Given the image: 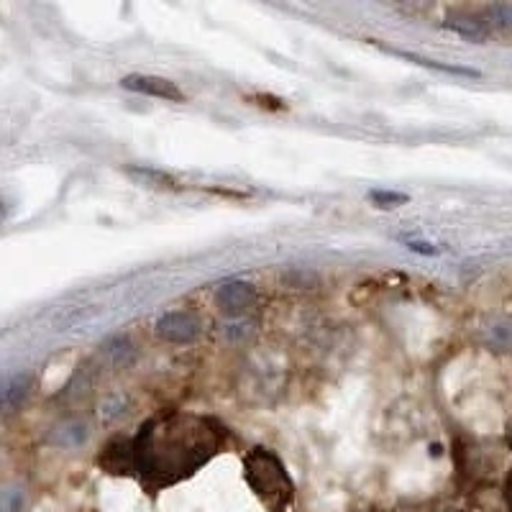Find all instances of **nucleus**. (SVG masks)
<instances>
[{
    "instance_id": "f3484780",
    "label": "nucleus",
    "mask_w": 512,
    "mask_h": 512,
    "mask_svg": "<svg viewBox=\"0 0 512 512\" xmlns=\"http://www.w3.org/2000/svg\"><path fill=\"white\" fill-rule=\"evenodd\" d=\"M507 443H510V448H512V425H510V433H507Z\"/></svg>"
},
{
    "instance_id": "20e7f679",
    "label": "nucleus",
    "mask_w": 512,
    "mask_h": 512,
    "mask_svg": "<svg viewBox=\"0 0 512 512\" xmlns=\"http://www.w3.org/2000/svg\"><path fill=\"white\" fill-rule=\"evenodd\" d=\"M98 464L108 474H134V438H113L103 446L98 456Z\"/></svg>"
},
{
    "instance_id": "9b49d317",
    "label": "nucleus",
    "mask_w": 512,
    "mask_h": 512,
    "mask_svg": "<svg viewBox=\"0 0 512 512\" xmlns=\"http://www.w3.org/2000/svg\"><path fill=\"white\" fill-rule=\"evenodd\" d=\"M126 405L128 400L121 392H118V395H108L103 400V405H100V420H103V423H113V420H118L126 413Z\"/></svg>"
},
{
    "instance_id": "7ed1b4c3",
    "label": "nucleus",
    "mask_w": 512,
    "mask_h": 512,
    "mask_svg": "<svg viewBox=\"0 0 512 512\" xmlns=\"http://www.w3.org/2000/svg\"><path fill=\"white\" fill-rule=\"evenodd\" d=\"M157 336L169 344H192L200 336V320L192 313L177 310V313H167L157 320Z\"/></svg>"
},
{
    "instance_id": "2eb2a0df",
    "label": "nucleus",
    "mask_w": 512,
    "mask_h": 512,
    "mask_svg": "<svg viewBox=\"0 0 512 512\" xmlns=\"http://www.w3.org/2000/svg\"><path fill=\"white\" fill-rule=\"evenodd\" d=\"M405 246L415 254H425V256H436L438 254V246L433 244H425V241H415V239H405Z\"/></svg>"
},
{
    "instance_id": "9d476101",
    "label": "nucleus",
    "mask_w": 512,
    "mask_h": 512,
    "mask_svg": "<svg viewBox=\"0 0 512 512\" xmlns=\"http://www.w3.org/2000/svg\"><path fill=\"white\" fill-rule=\"evenodd\" d=\"M484 18L489 21L492 31H510L512 29V3H492V6L484 8Z\"/></svg>"
},
{
    "instance_id": "f8f14e48",
    "label": "nucleus",
    "mask_w": 512,
    "mask_h": 512,
    "mask_svg": "<svg viewBox=\"0 0 512 512\" xmlns=\"http://www.w3.org/2000/svg\"><path fill=\"white\" fill-rule=\"evenodd\" d=\"M26 392H29V377H16L3 392V402H6L8 410H16L21 402H24Z\"/></svg>"
},
{
    "instance_id": "dca6fc26",
    "label": "nucleus",
    "mask_w": 512,
    "mask_h": 512,
    "mask_svg": "<svg viewBox=\"0 0 512 512\" xmlns=\"http://www.w3.org/2000/svg\"><path fill=\"white\" fill-rule=\"evenodd\" d=\"M505 502H507V507H510V512H512V472H510V477H507V482H505Z\"/></svg>"
},
{
    "instance_id": "f257e3e1",
    "label": "nucleus",
    "mask_w": 512,
    "mask_h": 512,
    "mask_svg": "<svg viewBox=\"0 0 512 512\" xmlns=\"http://www.w3.org/2000/svg\"><path fill=\"white\" fill-rule=\"evenodd\" d=\"M226 436V428L205 415L180 410L154 415L134 436V474L152 492L172 487L208 464Z\"/></svg>"
},
{
    "instance_id": "39448f33",
    "label": "nucleus",
    "mask_w": 512,
    "mask_h": 512,
    "mask_svg": "<svg viewBox=\"0 0 512 512\" xmlns=\"http://www.w3.org/2000/svg\"><path fill=\"white\" fill-rule=\"evenodd\" d=\"M256 303V290L249 282H228V285L218 287L216 292V305L221 313L226 315H244L246 310L254 308Z\"/></svg>"
},
{
    "instance_id": "0eeeda50",
    "label": "nucleus",
    "mask_w": 512,
    "mask_h": 512,
    "mask_svg": "<svg viewBox=\"0 0 512 512\" xmlns=\"http://www.w3.org/2000/svg\"><path fill=\"white\" fill-rule=\"evenodd\" d=\"M443 26L451 31H456V34L466 36V39H472V41H484V39H489V34H492V26H489V21L484 18V13L454 11V13H448L446 21H443Z\"/></svg>"
},
{
    "instance_id": "1a4fd4ad",
    "label": "nucleus",
    "mask_w": 512,
    "mask_h": 512,
    "mask_svg": "<svg viewBox=\"0 0 512 512\" xmlns=\"http://www.w3.org/2000/svg\"><path fill=\"white\" fill-rule=\"evenodd\" d=\"M392 54H397V57H405L410 59V62H418L423 64V67H433V70L438 72H446V75H461V77H482L477 70H469V67H459V64H441V62H433V59H423V57H415V54H408V52H397V49H392Z\"/></svg>"
},
{
    "instance_id": "f03ea898",
    "label": "nucleus",
    "mask_w": 512,
    "mask_h": 512,
    "mask_svg": "<svg viewBox=\"0 0 512 512\" xmlns=\"http://www.w3.org/2000/svg\"><path fill=\"white\" fill-rule=\"evenodd\" d=\"M244 479L269 512H287L295 505V484L272 448H251L244 456Z\"/></svg>"
},
{
    "instance_id": "ddd939ff",
    "label": "nucleus",
    "mask_w": 512,
    "mask_h": 512,
    "mask_svg": "<svg viewBox=\"0 0 512 512\" xmlns=\"http://www.w3.org/2000/svg\"><path fill=\"white\" fill-rule=\"evenodd\" d=\"M372 200L382 208H395V205L408 203V195H402V192H390V190H374Z\"/></svg>"
},
{
    "instance_id": "4468645a",
    "label": "nucleus",
    "mask_w": 512,
    "mask_h": 512,
    "mask_svg": "<svg viewBox=\"0 0 512 512\" xmlns=\"http://www.w3.org/2000/svg\"><path fill=\"white\" fill-rule=\"evenodd\" d=\"M21 507H24V495L18 489H8L3 495V512H21Z\"/></svg>"
},
{
    "instance_id": "423d86ee",
    "label": "nucleus",
    "mask_w": 512,
    "mask_h": 512,
    "mask_svg": "<svg viewBox=\"0 0 512 512\" xmlns=\"http://www.w3.org/2000/svg\"><path fill=\"white\" fill-rule=\"evenodd\" d=\"M121 85L126 90H134V93L141 95H152V98H162V100H185L182 90L177 88L172 80H164V77H154V75H128L123 77Z\"/></svg>"
},
{
    "instance_id": "6e6552de",
    "label": "nucleus",
    "mask_w": 512,
    "mask_h": 512,
    "mask_svg": "<svg viewBox=\"0 0 512 512\" xmlns=\"http://www.w3.org/2000/svg\"><path fill=\"white\" fill-rule=\"evenodd\" d=\"M100 359H103L105 367L128 369L136 361V349L126 336H116L100 346Z\"/></svg>"
}]
</instances>
